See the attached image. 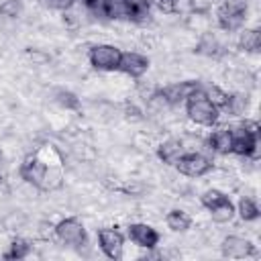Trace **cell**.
<instances>
[{
    "mask_svg": "<svg viewBox=\"0 0 261 261\" xmlns=\"http://www.w3.org/2000/svg\"><path fill=\"white\" fill-rule=\"evenodd\" d=\"M259 122L257 120H243L241 126L232 128V155L257 159L259 157Z\"/></svg>",
    "mask_w": 261,
    "mask_h": 261,
    "instance_id": "6da1fadb",
    "label": "cell"
},
{
    "mask_svg": "<svg viewBox=\"0 0 261 261\" xmlns=\"http://www.w3.org/2000/svg\"><path fill=\"white\" fill-rule=\"evenodd\" d=\"M184 104H186V114L192 122H196L200 126H214L218 122L220 110L206 98L202 86L194 94H190Z\"/></svg>",
    "mask_w": 261,
    "mask_h": 261,
    "instance_id": "7a4b0ae2",
    "label": "cell"
},
{
    "mask_svg": "<svg viewBox=\"0 0 261 261\" xmlns=\"http://www.w3.org/2000/svg\"><path fill=\"white\" fill-rule=\"evenodd\" d=\"M247 20V2H234V0H224L216 8V22L222 31L232 33L239 31Z\"/></svg>",
    "mask_w": 261,
    "mask_h": 261,
    "instance_id": "3957f363",
    "label": "cell"
},
{
    "mask_svg": "<svg viewBox=\"0 0 261 261\" xmlns=\"http://www.w3.org/2000/svg\"><path fill=\"white\" fill-rule=\"evenodd\" d=\"M120 55H122V51L118 47L108 45V43H100V45L90 47L88 61L98 71H118Z\"/></svg>",
    "mask_w": 261,
    "mask_h": 261,
    "instance_id": "277c9868",
    "label": "cell"
},
{
    "mask_svg": "<svg viewBox=\"0 0 261 261\" xmlns=\"http://www.w3.org/2000/svg\"><path fill=\"white\" fill-rule=\"evenodd\" d=\"M55 239L69 247H82L88 243V232L80 218L67 216L55 224Z\"/></svg>",
    "mask_w": 261,
    "mask_h": 261,
    "instance_id": "5b68a950",
    "label": "cell"
},
{
    "mask_svg": "<svg viewBox=\"0 0 261 261\" xmlns=\"http://www.w3.org/2000/svg\"><path fill=\"white\" fill-rule=\"evenodd\" d=\"M173 165L186 177H202V175H206V173L212 171V161L206 155L198 153V151L181 153Z\"/></svg>",
    "mask_w": 261,
    "mask_h": 261,
    "instance_id": "8992f818",
    "label": "cell"
},
{
    "mask_svg": "<svg viewBox=\"0 0 261 261\" xmlns=\"http://www.w3.org/2000/svg\"><path fill=\"white\" fill-rule=\"evenodd\" d=\"M96 234H98V247H100V251L108 259L118 261L122 257V251H124V234L116 226H102V228H98Z\"/></svg>",
    "mask_w": 261,
    "mask_h": 261,
    "instance_id": "52a82bcc",
    "label": "cell"
},
{
    "mask_svg": "<svg viewBox=\"0 0 261 261\" xmlns=\"http://www.w3.org/2000/svg\"><path fill=\"white\" fill-rule=\"evenodd\" d=\"M126 234H128V239H130L137 247L147 249V251L157 249V245H159V241H161L159 230L153 228L151 224H145V222H133V224H128Z\"/></svg>",
    "mask_w": 261,
    "mask_h": 261,
    "instance_id": "ba28073f",
    "label": "cell"
},
{
    "mask_svg": "<svg viewBox=\"0 0 261 261\" xmlns=\"http://www.w3.org/2000/svg\"><path fill=\"white\" fill-rule=\"evenodd\" d=\"M45 171H47V163H43L37 155H29L22 159V163L18 165V175L24 184L41 190L43 186V177H45Z\"/></svg>",
    "mask_w": 261,
    "mask_h": 261,
    "instance_id": "9c48e42d",
    "label": "cell"
},
{
    "mask_svg": "<svg viewBox=\"0 0 261 261\" xmlns=\"http://www.w3.org/2000/svg\"><path fill=\"white\" fill-rule=\"evenodd\" d=\"M220 253L228 259H245V257H253L257 249L249 239L239 237V234H228L220 243Z\"/></svg>",
    "mask_w": 261,
    "mask_h": 261,
    "instance_id": "30bf717a",
    "label": "cell"
},
{
    "mask_svg": "<svg viewBox=\"0 0 261 261\" xmlns=\"http://www.w3.org/2000/svg\"><path fill=\"white\" fill-rule=\"evenodd\" d=\"M149 65H151V61H149L147 55L137 53V51H126V53L122 51L120 63H118V71L128 75V77H133V80H139V77H143L147 73Z\"/></svg>",
    "mask_w": 261,
    "mask_h": 261,
    "instance_id": "8fae6325",
    "label": "cell"
},
{
    "mask_svg": "<svg viewBox=\"0 0 261 261\" xmlns=\"http://www.w3.org/2000/svg\"><path fill=\"white\" fill-rule=\"evenodd\" d=\"M202 84L198 80H186V82H177V84H169L165 88H159L161 98L167 102V106H177L181 102H186V98L190 94H194Z\"/></svg>",
    "mask_w": 261,
    "mask_h": 261,
    "instance_id": "7c38bea8",
    "label": "cell"
},
{
    "mask_svg": "<svg viewBox=\"0 0 261 261\" xmlns=\"http://www.w3.org/2000/svg\"><path fill=\"white\" fill-rule=\"evenodd\" d=\"M206 145L216 155H230V151H232V126H220V128L212 130Z\"/></svg>",
    "mask_w": 261,
    "mask_h": 261,
    "instance_id": "4fadbf2b",
    "label": "cell"
},
{
    "mask_svg": "<svg viewBox=\"0 0 261 261\" xmlns=\"http://www.w3.org/2000/svg\"><path fill=\"white\" fill-rule=\"evenodd\" d=\"M126 20L135 24H145L151 18V0H124Z\"/></svg>",
    "mask_w": 261,
    "mask_h": 261,
    "instance_id": "5bb4252c",
    "label": "cell"
},
{
    "mask_svg": "<svg viewBox=\"0 0 261 261\" xmlns=\"http://www.w3.org/2000/svg\"><path fill=\"white\" fill-rule=\"evenodd\" d=\"M194 51H196L198 55L218 59V57L224 55V45L218 41V37H216L214 33H204V35L200 37V41H198V45H196Z\"/></svg>",
    "mask_w": 261,
    "mask_h": 261,
    "instance_id": "9a60e30c",
    "label": "cell"
},
{
    "mask_svg": "<svg viewBox=\"0 0 261 261\" xmlns=\"http://www.w3.org/2000/svg\"><path fill=\"white\" fill-rule=\"evenodd\" d=\"M181 153H184V141H181V139H175V137L165 139V141L157 147V157H159L163 163H167V165H173Z\"/></svg>",
    "mask_w": 261,
    "mask_h": 261,
    "instance_id": "2e32d148",
    "label": "cell"
},
{
    "mask_svg": "<svg viewBox=\"0 0 261 261\" xmlns=\"http://www.w3.org/2000/svg\"><path fill=\"white\" fill-rule=\"evenodd\" d=\"M31 251H33V243H31L29 239H24V237H16V239L10 241V245H8V249L2 253V257H4V259L18 261V259L29 257Z\"/></svg>",
    "mask_w": 261,
    "mask_h": 261,
    "instance_id": "e0dca14e",
    "label": "cell"
},
{
    "mask_svg": "<svg viewBox=\"0 0 261 261\" xmlns=\"http://www.w3.org/2000/svg\"><path fill=\"white\" fill-rule=\"evenodd\" d=\"M98 16L108 18V20H126V8L124 0H102Z\"/></svg>",
    "mask_w": 261,
    "mask_h": 261,
    "instance_id": "ac0fdd59",
    "label": "cell"
},
{
    "mask_svg": "<svg viewBox=\"0 0 261 261\" xmlns=\"http://www.w3.org/2000/svg\"><path fill=\"white\" fill-rule=\"evenodd\" d=\"M165 224L169 230L173 232H186L190 226H192V216L179 208H173L165 214Z\"/></svg>",
    "mask_w": 261,
    "mask_h": 261,
    "instance_id": "d6986e66",
    "label": "cell"
},
{
    "mask_svg": "<svg viewBox=\"0 0 261 261\" xmlns=\"http://www.w3.org/2000/svg\"><path fill=\"white\" fill-rule=\"evenodd\" d=\"M239 49L245 53H257L261 49V31L259 29H245L239 37Z\"/></svg>",
    "mask_w": 261,
    "mask_h": 261,
    "instance_id": "ffe728a7",
    "label": "cell"
},
{
    "mask_svg": "<svg viewBox=\"0 0 261 261\" xmlns=\"http://www.w3.org/2000/svg\"><path fill=\"white\" fill-rule=\"evenodd\" d=\"M234 210H237V214L241 216V220H245V222H253V220H257V218L261 216L259 204H257L253 198H249V196H243V198L239 200V204L234 206Z\"/></svg>",
    "mask_w": 261,
    "mask_h": 261,
    "instance_id": "44dd1931",
    "label": "cell"
},
{
    "mask_svg": "<svg viewBox=\"0 0 261 261\" xmlns=\"http://www.w3.org/2000/svg\"><path fill=\"white\" fill-rule=\"evenodd\" d=\"M247 108H249V98H247V94H228L226 106H224L222 110H224L226 114H230V116H243Z\"/></svg>",
    "mask_w": 261,
    "mask_h": 261,
    "instance_id": "7402d4cb",
    "label": "cell"
},
{
    "mask_svg": "<svg viewBox=\"0 0 261 261\" xmlns=\"http://www.w3.org/2000/svg\"><path fill=\"white\" fill-rule=\"evenodd\" d=\"M53 100L57 106H61L65 110H77L80 108V98L71 90H65V88H57L53 92Z\"/></svg>",
    "mask_w": 261,
    "mask_h": 261,
    "instance_id": "603a6c76",
    "label": "cell"
},
{
    "mask_svg": "<svg viewBox=\"0 0 261 261\" xmlns=\"http://www.w3.org/2000/svg\"><path fill=\"white\" fill-rule=\"evenodd\" d=\"M230 198L224 194V192H220V190H206L202 196H200V204L210 212L212 208H216V206H220V204H224V202H228Z\"/></svg>",
    "mask_w": 261,
    "mask_h": 261,
    "instance_id": "cb8c5ba5",
    "label": "cell"
},
{
    "mask_svg": "<svg viewBox=\"0 0 261 261\" xmlns=\"http://www.w3.org/2000/svg\"><path fill=\"white\" fill-rule=\"evenodd\" d=\"M234 214H237V210H234V204H232L230 200L210 210L212 220H214V222H218V224H226V222H230V220L234 218Z\"/></svg>",
    "mask_w": 261,
    "mask_h": 261,
    "instance_id": "d4e9b609",
    "label": "cell"
},
{
    "mask_svg": "<svg viewBox=\"0 0 261 261\" xmlns=\"http://www.w3.org/2000/svg\"><path fill=\"white\" fill-rule=\"evenodd\" d=\"M202 90H204V94H206V98L218 108V110H222L224 106H226V100H228V92H224L222 88H218V86H204L202 84Z\"/></svg>",
    "mask_w": 261,
    "mask_h": 261,
    "instance_id": "484cf974",
    "label": "cell"
},
{
    "mask_svg": "<svg viewBox=\"0 0 261 261\" xmlns=\"http://www.w3.org/2000/svg\"><path fill=\"white\" fill-rule=\"evenodd\" d=\"M61 184H63L61 173H59L57 169H53V167H49V165H47V171H45V177H43L41 192H55V190H59V188H61Z\"/></svg>",
    "mask_w": 261,
    "mask_h": 261,
    "instance_id": "4316f807",
    "label": "cell"
},
{
    "mask_svg": "<svg viewBox=\"0 0 261 261\" xmlns=\"http://www.w3.org/2000/svg\"><path fill=\"white\" fill-rule=\"evenodd\" d=\"M22 12V0H2L0 2V16L16 18Z\"/></svg>",
    "mask_w": 261,
    "mask_h": 261,
    "instance_id": "83f0119b",
    "label": "cell"
},
{
    "mask_svg": "<svg viewBox=\"0 0 261 261\" xmlns=\"http://www.w3.org/2000/svg\"><path fill=\"white\" fill-rule=\"evenodd\" d=\"M188 4H190V10L194 14H198V16H206L210 12V8H212L210 0H188Z\"/></svg>",
    "mask_w": 261,
    "mask_h": 261,
    "instance_id": "f1b7e54d",
    "label": "cell"
},
{
    "mask_svg": "<svg viewBox=\"0 0 261 261\" xmlns=\"http://www.w3.org/2000/svg\"><path fill=\"white\" fill-rule=\"evenodd\" d=\"M37 234H39V239H43V241H49V239H53V237H55V224H51V222H47V220L39 222Z\"/></svg>",
    "mask_w": 261,
    "mask_h": 261,
    "instance_id": "f546056e",
    "label": "cell"
},
{
    "mask_svg": "<svg viewBox=\"0 0 261 261\" xmlns=\"http://www.w3.org/2000/svg\"><path fill=\"white\" fill-rule=\"evenodd\" d=\"M75 2H77V0H45V4H47L49 8H53V10H61V12L73 8Z\"/></svg>",
    "mask_w": 261,
    "mask_h": 261,
    "instance_id": "4dcf8cb0",
    "label": "cell"
},
{
    "mask_svg": "<svg viewBox=\"0 0 261 261\" xmlns=\"http://www.w3.org/2000/svg\"><path fill=\"white\" fill-rule=\"evenodd\" d=\"M153 2H155V6L159 10H163L167 14H171V12L177 10V0H153Z\"/></svg>",
    "mask_w": 261,
    "mask_h": 261,
    "instance_id": "1f68e13d",
    "label": "cell"
},
{
    "mask_svg": "<svg viewBox=\"0 0 261 261\" xmlns=\"http://www.w3.org/2000/svg\"><path fill=\"white\" fill-rule=\"evenodd\" d=\"M124 114H126V118H137V120H141V118H143V112H141L135 104H130V102H126V104H124Z\"/></svg>",
    "mask_w": 261,
    "mask_h": 261,
    "instance_id": "d6a6232c",
    "label": "cell"
},
{
    "mask_svg": "<svg viewBox=\"0 0 261 261\" xmlns=\"http://www.w3.org/2000/svg\"><path fill=\"white\" fill-rule=\"evenodd\" d=\"M6 177H8V167H6L4 159L0 157V184H4V181H6Z\"/></svg>",
    "mask_w": 261,
    "mask_h": 261,
    "instance_id": "836d02e7",
    "label": "cell"
},
{
    "mask_svg": "<svg viewBox=\"0 0 261 261\" xmlns=\"http://www.w3.org/2000/svg\"><path fill=\"white\" fill-rule=\"evenodd\" d=\"M234 2H245V0H234Z\"/></svg>",
    "mask_w": 261,
    "mask_h": 261,
    "instance_id": "e575fe53",
    "label": "cell"
},
{
    "mask_svg": "<svg viewBox=\"0 0 261 261\" xmlns=\"http://www.w3.org/2000/svg\"><path fill=\"white\" fill-rule=\"evenodd\" d=\"M0 157H2V151H0Z\"/></svg>",
    "mask_w": 261,
    "mask_h": 261,
    "instance_id": "d590c367",
    "label": "cell"
}]
</instances>
